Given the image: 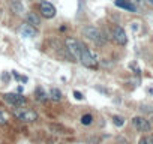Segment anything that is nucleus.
<instances>
[{
	"label": "nucleus",
	"instance_id": "nucleus-2",
	"mask_svg": "<svg viewBox=\"0 0 153 144\" xmlns=\"http://www.w3.org/2000/svg\"><path fill=\"white\" fill-rule=\"evenodd\" d=\"M83 33H84V36L86 38H89L90 41H93V42H96V44H104L105 42V38L107 36H104V33L99 30V29H96V27H93V26H87V27H84L83 29Z\"/></svg>",
	"mask_w": 153,
	"mask_h": 144
},
{
	"label": "nucleus",
	"instance_id": "nucleus-10",
	"mask_svg": "<svg viewBox=\"0 0 153 144\" xmlns=\"http://www.w3.org/2000/svg\"><path fill=\"white\" fill-rule=\"evenodd\" d=\"M114 5H116V6H119V8H122V9L131 11V12H135V11H137V8L129 2V0H116Z\"/></svg>",
	"mask_w": 153,
	"mask_h": 144
},
{
	"label": "nucleus",
	"instance_id": "nucleus-12",
	"mask_svg": "<svg viewBox=\"0 0 153 144\" xmlns=\"http://www.w3.org/2000/svg\"><path fill=\"white\" fill-rule=\"evenodd\" d=\"M27 23L32 24L33 27H38V26L41 24V18H39L35 12H30V14H27Z\"/></svg>",
	"mask_w": 153,
	"mask_h": 144
},
{
	"label": "nucleus",
	"instance_id": "nucleus-6",
	"mask_svg": "<svg viewBox=\"0 0 153 144\" xmlns=\"http://www.w3.org/2000/svg\"><path fill=\"white\" fill-rule=\"evenodd\" d=\"M3 99L6 101V104L12 105V107H23V104L26 102V98L21 96V95H15V93H6L3 96Z\"/></svg>",
	"mask_w": 153,
	"mask_h": 144
},
{
	"label": "nucleus",
	"instance_id": "nucleus-24",
	"mask_svg": "<svg viewBox=\"0 0 153 144\" xmlns=\"http://www.w3.org/2000/svg\"><path fill=\"white\" fill-rule=\"evenodd\" d=\"M149 2H150V3H152V5H153V0H149Z\"/></svg>",
	"mask_w": 153,
	"mask_h": 144
},
{
	"label": "nucleus",
	"instance_id": "nucleus-19",
	"mask_svg": "<svg viewBox=\"0 0 153 144\" xmlns=\"http://www.w3.org/2000/svg\"><path fill=\"white\" fill-rule=\"evenodd\" d=\"M12 74H14V77H15L17 80H20V81H24V83L27 81V77H21V75H18V74H17V72H15V71L12 72Z\"/></svg>",
	"mask_w": 153,
	"mask_h": 144
},
{
	"label": "nucleus",
	"instance_id": "nucleus-9",
	"mask_svg": "<svg viewBox=\"0 0 153 144\" xmlns=\"http://www.w3.org/2000/svg\"><path fill=\"white\" fill-rule=\"evenodd\" d=\"M20 33H21L23 38H33V36L36 35V29H35L32 24L26 23V24H23V26L20 27Z\"/></svg>",
	"mask_w": 153,
	"mask_h": 144
},
{
	"label": "nucleus",
	"instance_id": "nucleus-5",
	"mask_svg": "<svg viewBox=\"0 0 153 144\" xmlns=\"http://www.w3.org/2000/svg\"><path fill=\"white\" fill-rule=\"evenodd\" d=\"M111 36H113L114 42L119 44V45H126V42H128V36H126L125 30H123L120 26H114V27H113Z\"/></svg>",
	"mask_w": 153,
	"mask_h": 144
},
{
	"label": "nucleus",
	"instance_id": "nucleus-3",
	"mask_svg": "<svg viewBox=\"0 0 153 144\" xmlns=\"http://www.w3.org/2000/svg\"><path fill=\"white\" fill-rule=\"evenodd\" d=\"M14 116L21 120V122H27V123H32V122H36L38 120V114L33 111V110H27V108H15L14 110Z\"/></svg>",
	"mask_w": 153,
	"mask_h": 144
},
{
	"label": "nucleus",
	"instance_id": "nucleus-17",
	"mask_svg": "<svg viewBox=\"0 0 153 144\" xmlns=\"http://www.w3.org/2000/svg\"><path fill=\"white\" fill-rule=\"evenodd\" d=\"M113 122H114V125L116 126H123V123H125V120H123V117H120V116H114L113 117Z\"/></svg>",
	"mask_w": 153,
	"mask_h": 144
},
{
	"label": "nucleus",
	"instance_id": "nucleus-23",
	"mask_svg": "<svg viewBox=\"0 0 153 144\" xmlns=\"http://www.w3.org/2000/svg\"><path fill=\"white\" fill-rule=\"evenodd\" d=\"M131 68H132V69L135 71V74H140V68H138V66H137L135 63H131Z\"/></svg>",
	"mask_w": 153,
	"mask_h": 144
},
{
	"label": "nucleus",
	"instance_id": "nucleus-25",
	"mask_svg": "<svg viewBox=\"0 0 153 144\" xmlns=\"http://www.w3.org/2000/svg\"><path fill=\"white\" fill-rule=\"evenodd\" d=\"M152 120H153V116H152Z\"/></svg>",
	"mask_w": 153,
	"mask_h": 144
},
{
	"label": "nucleus",
	"instance_id": "nucleus-15",
	"mask_svg": "<svg viewBox=\"0 0 153 144\" xmlns=\"http://www.w3.org/2000/svg\"><path fill=\"white\" fill-rule=\"evenodd\" d=\"M50 96H51V99H54V101H60V99H62V93H60L59 89H51Z\"/></svg>",
	"mask_w": 153,
	"mask_h": 144
},
{
	"label": "nucleus",
	"instance_id": "nucleus-13",
	"mask_svg": "<svg viewBox=\"0 0 153 144\" xmlns=\"http://www.w3.org/2000/svg\"><path fill=\"white\" fill-rule=\"evenodd\" d=\"M35 98H36L38 101L44 102V101L47 99V93H45V90H44L42 87H36V90H35Z\"/></svg>",
	"mask_w": 153,
	"mask_h": 144
},
{
	"label": "nucleus",
	"instance_id": "nucleus-7",
	"mask_svg": "<svg viewBox=\"0 0 153 144\" xmlns=\"http://www.w3.org/2000/svg\"><path fill=\"white\" fill-rule=\"evenodd\" d=\"M132 125H134L135 129H138V131H141V132H149V131H150V123H149V120H146V119L141 117V116L134 117V119H132Z\"/></svg>",
	"mask_w": 153,
	"mask_h": 144
},
{
	"label": "nucleus",
	"instance_id": "nucleus-18",
	"mask_svg": "<svg viewBox=\"0 0 153 144\" xmlns=\"http://www.w3.org/2000/svg\"><path fill=\"white\" fill-rule=\"evenodd\" d=\"M138 144H153V137H143L140 138Z\"/></svg>",
	"mask_w": 153,
	"mask_h": 144
},
{
	"label": "nucleus",
	"instance_id": "nucleus-1",
	"mask_svg": "<svg viewBox=\"0 0 153 144\" xmlns=\"http://www.w3.org/2000/svg\"><path fill=\"white\" fill-rule=\"evenodd\" d=\"M78 60H80L84 66H87V68H90V69L98 68L96 56H95L86 45H83V44H80V57H78Z\"/></svg>",
	"mask_w": 153,
	"mask_h": 144
},
{
	"label": "nucleus",
	"instance_id": "nucleus-21",
	"mask_svg": "<svg viewBox=\"0 0 153 144\" xmlns=\"http://www.w3.org/2000/svg\"><path fill=\"white\" fill-rule=\"evenodd\" d=\"M74 96H75V99H78V101H81V99H83V95H81L80 92H76V90L74 92Z\"/></svg>",
	"mask_w": 153,
	"mask_h": 144
},
{
	"label": "nucleus",
	"instance_id": "nucleus-20",
	"mask_svg": "<svg viewBox=\"0 0 153 144\" xmlns=\"http://www.w3.org/2000/svg\"><path fill=\"white\" fill-rule=\"evenodd\" d=\"M116 143H117V144H129V143H128V140H126V138H123V137H119V138L116 140Z\"/></svg>",
	"mask_w": 153,
	"mask_h": 144
},
{
	"label": "nucleus",
	"instance_id": "nucleus-8",
	"mask_svg": "<svg viewBox=\"0 0 153 144\" xmlns=\"http://www.w3.org/2000/svg\"><path fill=\"white\" fill-rule=\"evenodd\" d=\"M39 11L45 18H53L56 15V8L50 3V2H41L39 5Z\"/></svg>",
	"mask_w": 153,
	"mask_h": 144
},
{
	"label": "nucleus",
	"instance_id": "nucleus-22",
	"mask_svg": "<svg viewBox=\"0 0 153 144\" xmlns=\"http://www.w3.org/2000/svg\"><path fill=\"white\" fill-rule=\"evenodd\" d=\"M6 123V119H5V116H3V113L0 111V125H5Z\"/></svg>",
	"mask_w": 153,
	"mask_h": 144
},
{
	"label": "nucleus",
	"instance_id": "nucleus-14",
	"mask_svg": "<svg viewBox=\"0 0 153 144\" xmlns=\"http://www.w3.org/2000/svg\"><path fill=\"white\" fill-rule=\"evenodd\" d=\"M50 129H51L54 134H66V132H68L62 125H50Z\"/></svg>",
	"mask_w": 153,
	"mask_h": 144
},
{
	"label": "nucleus",
	"instance_id": "nucleus-16",
	"mask_svg": "<svg viewBox=\"0 0 153 144\" xmlns=\"http://www.w3.org/2000/svg\"><path fill=\"white\" fill-rule=\"evenodd\" d=\"M92 120H93V117H92L90 114H84V116L81 117V123H83V125H90Z\"/></svg>",
	"mask_w": 153,
	"mask_h": 144
},
{
	"label": "nucleus",
	"instance_id": "nucleus-11",
	"mask_svg": "<svg viewBox=\"0 0 153 144\" xmlns=\"http://www.w3.org/2000/svg\"><path fill=\"white\" fill-rule=\"evenodd\" d=\"M9 5H11V9H12L15 14L21 15V14L24 12V6H23V3L20 2V0H11Z\"/></svg>",
	"mask_w": 153,
	"mask_h": 144
},
{
	"label": "nucleus",
	"instance_id": "nucleus-4",
	"mask_svg": "<svg viewBox=\"0 0 153 144\" xmlns=\"http://www.w3.org/2000/svg\"><path fill=\"white\" fill-rule=\"evenodd\" d=\"M65 45H66V51L69 53L72 62H76L80 57V42L74 38H66Z\"/></svg>",
	"mask_w": 153,
	"mask_h": 144
}]
</instances>
